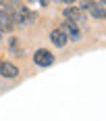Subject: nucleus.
Masks as SVG:
<instances>
[{"mask_svg": "<svg viewBox=\"0 0 106 121\" xmlns=\"http://www.w3.org/2000/svg\"><path fill=\"white\" fill-rule=\"evenodd\" d=\"M104 19H106V17H104Z\"/></svg>", "mask_w": 106, "mask_h": 121, "instance_id": "1a4fd4ad", "label": "nucleus"}, {"mask_svg": "<svg viewBox=\"0 0 106 121\" xmlns=\"http://www.w3.org/2000/svg\"><path fill=\"white\" fill-rule=\"evenodd\" d=\"M17 25H15V19H12V13L8 9H0V34H8Z\"/></svg>", "mask_w": 106, "mask_h": 121, "instance_id": "7ed1b4c3", "label": "nucleus"}, {"mask_svg": "<svg viewBox=\"0 0 106 121\" xmlns=\"http://www.w3.org/2000/svg\"><path fill=\"white\" fill-rule=\"evenodd\" d=\"M62 15H65V19H67V21H73V23H77V25L85 21V15L77 9V4H71V6H67V9L62 11Z\"/></svg>", "mask_w": 106, "mask_h": 121, "instance_id": "20e7f679", "label": "nucleus"}, {"mask_svg": "<svg viewBox=\"0 0 106 121\" xmlns=\"http://www.w3.org/2000/svg\"><path fill=\"white\" fill-rule=\"evenodd\" d=\"M0 75L6 77V79H15L19 75V69H17V65H12L11 60H0Z\"/></svg>", "mask_w": 106, "mask_h": 121, "instance_id": "39448f33", "label": "nucleus"}, {"mask_svg": "<svg viewBox=\"0 0 106 121\" xmlns=\"http://www.w3.org/2000/svg\"><path fill=\"white\" fill-rule=\"evenodd\" d=\"M60 29H62V34L67 36V40H71V42H79L81 40V27L77 23H73V21H62V25H60Z\"/></svg>", "mask_w": 106, "mask_h": 121, "instance_id": "f257e3e1", "label": "nucleus"}, {"mask_svg": "<svg viewBox=\"0 0 106 121\" xmlns=\"http://www.w3.org/2000/svg\"><path fill=\"white\" fill-rule=\"evenodd\" d=\"M0 42H2V34H0Z\"/></svg>", "mask_w": 106, "mask_h": 121, "instance_id": "6e6552de", "label": "nucleus"}, {"mask_svg": "<svg viewBox=\"0 0 106 121\" xmlns=\"http://www.w3.org/2000/svg\"><path fill=\"white\" fill-rule=\"evenodd\" d=\"M50 42H52L56 48H65L69 40H67V36L62 34V29H60V27H56V29H52V31H50Z\"/></svg>", "mask_w": 106, "mask_h": 121, "instance_id": "423d86ee", "label": "nucleus"}, {"mask_svg": "<svg viewBox=\"0 0 106 121\" xmlns=\"http://www.w3.org/2000/svg\"><path fill=\"white\" fill-rule=\"evenodd\" d=\"M11 50L15 52V54H19V52H21V50H19V42H17L15 38H11Z\"/></svg>", "mask_w": 106, "mask_h": 121, "instance_id": "0eeeda50", "label": "nucleus"}, {"mask_svg": "<svg viewBox=\"0 0 106 121\" xmlns=\"http://www.w3.org/2000/svg\"><path fill=\"white\" fill-rule=\"evenodd\" d=\"M33 63L37 67H52L54 65V54L48 52L46 48H37L33 52Z\"/></svg>", "mask_w": 106, "mask_h": 121, "instance_id": "f03ea898", "label": "nucleus"}]
</instances>
